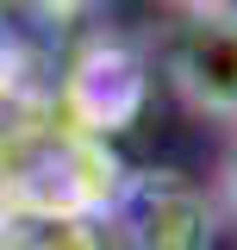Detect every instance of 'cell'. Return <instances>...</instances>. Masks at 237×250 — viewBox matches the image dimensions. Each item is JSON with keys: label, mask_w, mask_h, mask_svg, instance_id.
I'll list each match as a JSON object with an SVG mask.
<instances>
[{"label": "cell", "mask_w": 237, "mask_h": 250, "mask_svg": "<svg viewBox=\"0 0 237 250\" xmlns=\"http://www.w3.org/2000/svg\"><path fill=\"white\" fill-rule=\"evenodd\" d=\"M131 250H212V207L175 175H144L118 207Z\"/></svg>", "instance_id": "7a4b0ae2"}, {"label": "cell", "mask_w": 237, "mask_h": 250, "mask_svg": "<svg viewBox=\"0 0 237 250\" xmlns=\"http://www.w3.org/2000/svg\"><path fill=\"white\" fill-rule=\"evenodd\" d=\"M162 69L187 113L237 125V0L181 6L162 44Z\"/></svg>", "instance_id": "6da1fadb"}, {"label": "cell", "mask_w": 237, "mask_h": 250, "mask_svg": "<svg viewBox=\"0 0 237 250\" xmlns=\"http://www.w3.org/2000/svg\"><path fill=\"white\" fill-rule=\"evenodd\" d=\"M169 6H206V0H169Z\"/></svg>", "instance_id": "277c9868"}, {"label": "cell", "mask_w": 237, "mask_h": 250, "mask_svg": "<svg viewBox=\"0 0 237 250\" xmlns=\"http://www.w3.org/2000/svg\"><path fill=\"white\" fill-rule=\"evenodd\" d=\"M218 207H225V219L237 225V144L225 150V163H218Z\"/></svg>", "instance_id": "3957f363"}]
</instances>
